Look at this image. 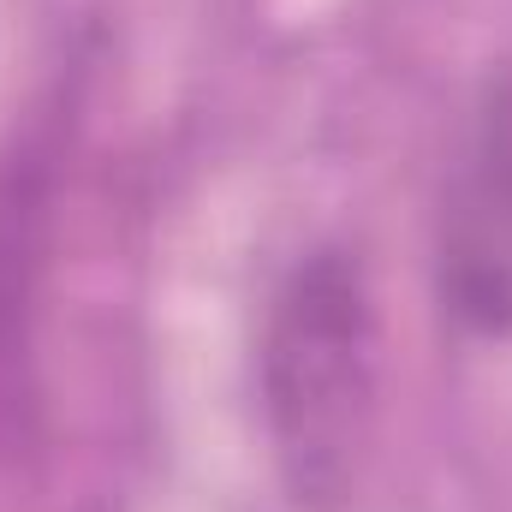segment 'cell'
<instances>
[{
    "label": "cell",
    "instance_id": "6da1fadb",
    "mask_svg": "<svg viewBox=\"0 0 512 512\" xmlns=\"http://www.w3.org/2000/svg\"><path fill=\"white\" fill-rule=\"evenodd\" d=\"M262 423L298 512L358 501L382 417V310L364 262L340 245L298 256L262 322Z\"/></svg>",
    "mask_w": 512,
    "mask_h": 512
},
{
    "label": "cell",
    "instance_id": "7a4b0ae2",
    "mask_svg": "<svg viewBox=\"0 0 512 512\" xmlns=\"http://www.w3.org/2000/svg\"><path fill=\"white\" fill-rule=\"evenodd\" d=\"M441 298L477 340L512 334V84H489L447 209H441Z\"/></svg>",
    "mask_w": 512,
    "mask_h": 512
}]
</instances>
